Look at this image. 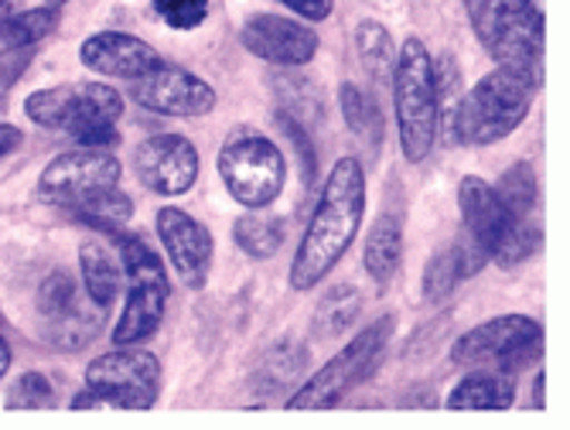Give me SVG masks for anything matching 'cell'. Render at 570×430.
<instances>
[{"label":"cell","instance_id":"38","mask_svg":"<svg viewBox=\"0 0 570 430\" xmlns=\"http://www.w3.org/2000/svg\"><path fill=\"white\" fill-rule=\"evenodd\" d=\"M277 4L291 8V14H297L307 25H318V21L332 18V11H335V0H277Z\"/></svg>","mask_w":570,"mask_h":430},{"label":"cell","instance_id":"14","mask_svg":"<svg viewBox=\"0 0 570 430\" xmlns=\"http://www.w3.org/2000/svg\"><path fill=\"white\" fill-rule=\"evenodd\" d=\"M154 229H158L161 250L185 287L202 291L209 284L216 243H213V233L205 229L191 212H185L178 205H165V208H158Z\"/></svg>","mask_w":570,"mask_h":430},{"label":"cell","instance_id":"35","mask_svg":"<svg viewBox=\"0 0 570 430\" xmlns=\"http://www.w3.org/2000/svg\"><path fill=\"white\" fill-rule=\"evenodd\" d=\"M150 8L175 31H195L209 18V0H150Z\"/></svg>","mask_w":570,"mask_h":430},{"label":"cell","instance_id":"34","mask_svg":"<svg viewBox=\"0 0 570 430\" xmlns=\"http://www.w3.org/2000/svg\"><path fill=\"white\" fill-rule=\"evenodd\" d=\"M304 359H307V352L301 349V345H294V342H284V345H277L267 359H264V380L271 383L267 390H284V387H291L294 380H297V372H301V365H304Z\"/></svg>","mask_w":570,"mask_h":430},{"label":"cell","instance_id":"6","mask_svg":"<svg viewBox=\"0 0 570 430\" xmlns=\"http://www.w3.org/2000/svg\"><path fill=\"white\" fill-rule=\"evenodd\" d=\"M219 178L233 202H239L249 212H261L274 205L284 195L287 185V157L271 140L267 134L253 130V127H236L216 157Z\"/></svg>","mask_w":570,"mask_h":430},{"label":"cell","instance_id":"13","mask_svg":"<svg viewBox=\"0 0 570 430\" xmlns=\"http://www.w3.org/2000/svg\"><path fill=\"white\" fill-rule=\"evenodd\" d=\"M198 147L181 134H154L134 147V175L154 195H185L198 182Z\"/></svg>","mask_w":570,"mask_h":430},{"label":"cell","instance_id":"17","mask_svg":"<svg viewBox=\"0 0 570 430\" xmlns=\"http://www.w3.org/2000/svg\"><path fill=\"white\" fill-rule=\"evenodd\" d=\"M458 208H461V223H464L461 236L469 240L472 246H479L492 260V253L502 243L505 229L515 223V215L502 205L499 192L489 182L475 178V175L461 178V185H458Z\"/></svg>","mask_w":570,"mask_h":430},{"label":"cell","instance_id":"36","mask_svg":"<svg viewBox=\"0 0 570 430\" xmlns=\"http://www.w3.org/2000/svg\"><path fill=\"white\" fill-rule=\"evenodd\" d=\"M277 127L284 130V137H291V144H294V150H297V157H301L304 185L311 188V185H315V172H318V150H315V144H311V134H307V130L301 127V120L291 117L287 110L277 114Z\"/></svg>","mask_w":570,"mask_h":430},{"label":"cell","instance_id":"39","mask_svg":"<svg viewBox=\"0 0 570 430\" xmlns=\"http://www.w3.org/2000/svg\"><path fill=\"white\" fill-rule=\"evenodd\" d=\"M21 144H24V134L14 124H0V160H4L8 154H14Z\"/></svg>","mask_w":570,"mask_h":430},{"label":"cell","instance_id":"43","mask_svg":"<svg viewBox=\"0 0 570 430\" xmlns=\"http://www.w3.org/2000/svg\"><path fill=\"white\" fill-rule=\"evenodd\" d=\"M11 14H14V0H0V31H4Z\"/></svg>","mask_w":570,"mask_h":430},{"label":"cell","instance_id":"15","mask_svg":"<svg viewBox=\"0 0 570 430\" xmlns=\"http://www.w3.org/2000/svg\"><path fill=\"white\" fill-rule=\"evenodd\" d=\"M120 117H124V96L114 86L79 82L69 89V110L62 130L79 147L110 150L120 144Z\"/></svg>","mask_w":570,"mask_h":430},{"label":"cell","instance_id":"46","mask_svg":"<svg viewBox=\"0 0 570 430\" xmlns=\"http://www.w3.org/2000/svg\"><path fill=\"white\" fill-rule=\"evenodd\" d=\"M383 4H390V0H383Z\"/></svg>","mask_w":570,"mask_h":430},{"label":"cell","instance_id":"1","mask_svg":"<svg viewBox=\"0 0 570 430\" xmlns=\"http://www.w3.org/2000/svg\"><path fill=\"white\" fill-rule=\"evenodd\" d=\"M362 215H366V168L358 157H338L294 250L287 274L291 291H315L335 271L362 229Z\"/></svg>","mask_w":570,"mask_h":430},{"label":"cell","instance_id":"2","mask_svg":"<svg viewBox=\"0 0 570 430\" xmlns=\"http://www.w3.org/2000/svg\"><path fill=\"white\" fill-rule=\"evenodd\" d=\"M540 86L523 72L495 66L472 89H464L458 102L441 117V127L458 147H489L515 134L527 117Z\"/></svg>","mask_w":570,"mask_h":430},{"label":"cell","instance_id":"44","mask_svg":"<svg viewBox=\"0 0 570 430\" xmlns=\"http://www.w3.org/2000/svg\"><path fill=\"white\" fill-rule=\"evenodd\" d=\"M527 4H533V8H540V11H543V0H527Z\"/></svg>","mask_w":570,"mask_h":430},{"label":"cell","instance_id":"10","mask_svg":"<svg viewBox=\"0 0 570 430\" xmlns=\"http://www.w3.org/2000/svg\"><path fill=\"white\" fill-rule=\"evenodd\" d=\"M124 165L110 150L79 147L51 157L38 175V198L59 208H79L82 202L117 188Z\"/></svg>","mask_w":570,"mask_h":430},{"label":"cell","instance_id":"33","mask_svg":"<svg viewBox=\"0 0 570 430\" xmlns=\"http://www.w3.org/2000/svg\"><path fill=\"white\" fill-rule=\"evenodd\" d=\"M76 301H79V291H76V281H72L69 271L48 274V277L41 281V287H38V314H41L45 321L66 314Z\"/></svg>","mask_w":570,"mask_h":430},{"label":"cell","instance_id":"31","mask_svg":"<svg viewBox=\"0 0 570 430\" xmlns=\"http://www.w3.org/2000/svg\"><path fill=\"white\" fill-rule=\"evenodd\" d=\"M69 89L72 86H51V89H38L24 99V114L31 124L45 127V130H62L66 124V110H69Z\"/></svg>","mask_w":570,"mask_h":430},{"label":"cell","instance_id":"12","mask_svg":"<svg viewBox=\"0 0 570 430\" xmlns=\"http://www.w3.org/2000/svg\"><path fill=\"white\" fill-rule=\"evenodd\" d=\"M239 41L253 59L274 69H304L318 59L322 38L301 18L284 14H253L239 28Z\"/></svg>","mask_w":570,"mask_h":430},{"label":"cell","instance_id":"45","mask_svg":"<svg viewBox=\"0 0 570 430\" xmlns=\"http://www.w3.org/2000/svg\"><path fill=\"white\" fill-rule=\"evenodd\" d=\"M51 4H56V8H59V4H66V0H51Z\"/></svg>","mask_w":570,"mask_h":430},{"label":"cell","instance_id":"26","mask_svg":"<svg viewBox=\"0 0 570 430\" xmlns=\"http://www.w3.org/2000/svg\"><path fill=\"white\" fill-rule=\"evenodd\" d=\"M233 243L253 256V260H271L284 246V223L281 219H264V215H239L233 226Z\"/></svg>","mask_w":570,"mask_h":430},{"label":"cell","instance_id":"32","mask_svg":"<svg viewBox=\"0 0 570 430\" xmlns=\"http://www.w3.org/2000/svg\"><path fill=\"white\" fill-rule=\"evenodd\" d=\"M4 403L8 410H51L59 403V397L45 372H24L18 375V383L11 387Z\"/></svg>","mask_w":570,"mask_h":430},{"label":"cell","instance_id":"25","mask_svg":"<svg viewBox=\"0 0 570 430\" xmlns=\"http://www.w3.org/2000/svg\"><path fill=\"white\" fill-rule=\"evenodd\" d=\"M492 188L499 192L502 205L515 215V219H533V208L540 202V182L527 160H515L512 168H505Z\"/></svg>","mask_w":570,"mask_h":430},{"label":"cell","instance_id":"29","mask_svg":"<svg viewBox=\"0 0 570 430\" xmlns=\"http://www.w3.org/2000/svg\"><path fill=\"white\" fill-rule=\"evenodd\" d=\"M540 243H543V229L533 219H515L505 229L502 243L495 246L492 263L502 266V271H512V266H520L523 260H530L540 250Z\"/></svg>","mask_w":570,"mask_h":430},{"label":"cell","instance_id":"19","mask_svg":"<svg viewBox=\"0 0 570 430\" xmlns=\"http://www.w3.org/2000/svg\"><path fill=\"white\" fill-rule=\"evenodd\" d=\"M362 266L376 281V287H390V281L400 274L403 266V223L393 212H383L373 223L366 236V250H362Z\"/></svg>","mask_w":570,"mask_h":430},{"label":"cell","instance_id":"41","mask_svg":"<svg viewBox=\"0 0 570 430\" xmlns=\"http://www.w3.org/2000/svg\"><path fill=\"white\" fill-rule=\"evenodd\" d=\"M11 345H8V339L4 335H0V380H4V375L11 372Z\"/></svg>","mask_w":570,"mask_h":430},{"label":"cell","instance_id":"7","mask_svg":"<svg viewBox=\"0 0 570 430\" xmlns=\"http://www.w3.org/2000/svg\"><path fill=\"white\" fill-rule=\"evenodd\" d=\"M390 339H393V317L383 314L370 329L355 332L342 352H335L304 387H297L287 397V410H335V407H342V400L373 375Z\"/></svg>","mask_w":570,"mask_h":430},{"label":"cell","instance_id":"30","mask_svg":"<svg viewBox=\"0 0 570 430\" xmlns=\"http://www.w3.org/2000/svg\"><path fill=\"white\" fill-rule=\"evenodd\" d=\"M458 281H464L461 277V263L454 256V246H444L424 266V297L431 304H441V301H448L454 294Z\"/></svg>","mask_w":570,"mask_h":430},{"label":"cell","instance_id":"42","mask_svg":"<svg viewBox=\"0 0 570 430\" xmlns=\"http://www.w3.org/2000/svg\"><path fill=\"white\" fill-rule=\"evenodd\" d=\"M543 387H547V372L540 369V372H537V387H533V403H537V410H547V397H543Z\"/></svg>","mask_w":570,"mask_h":430},{"label":"cell","instance_id":"8","mask_svg":"<svg viewBox=\"0 0 570 430\" xmlns=\"http://www.w3.org/2000/svg\"><path fill=\"white\" fill-rule=\"evenodd\" d=\"M543 355V325L530 314H499L472 332H464L451 345V362L461 369H499L515 375L520 369L540 362Z\"/></svg>","mask_w":570,"mask_h":430},{"label":"cell","instance_id":"20","mask_svg":"<svg viewBox=\"0 0 570 430\" xmlns=\"http://www.w3.org/2000/svg\"><path fill=\"white\" fill-rule=\"evenodd\" d=\"M79 274H82V287L89 304H96L99 311H107L117 304L120 291H124V271L114 260L107 243H82L79 250Z\"/></svg>","mask_w":570,"mask_h":430},{"label":"cell","instance_id":"24","mask_svg":"<svg viewBox=\"0 0 570 430\" xmlns=\"http://www.w3.org/2000/svg\"><path fill=\"white\" fill-rule=\"evenodd\" d=\"M99 325H102V311H99V307L86 311V307L76 301L66 314H59V317H51V321H48L45 339H48L51 345H56V349H62V352H79L82 345H89V342L96 339Z\"/></svg>","mask_w":570,"mask_h":430},{"label":"cell","instance_id":"22","mask_svg":"<svg viewBox=\"0 0 570 430\" xmlns=\"http://www.w3.org/2000/svg\"><path fill=\"white\" fill-rule=\"evenodd\" d=\"M338 106H342L345 127L358 140H366L373 150H380V140H383V114H380L376 96H370L366 89L355 86V82H342L338 86Z\"/></svg>","mask_w":570,"mask_h":430},{"label":"cell","instance_id":"21","mask_svg":"<svg viewBox=\"0 0 570 430\" xmlns=\"http://www.w3.org/2000/svg\"><path fill=\"white\" fill-rule=\"evenodd\" d=\"M355 56H358V66L366 69V76L376 86H390V76L396 66V41L383 21L366 18L355 25Z\"/></svg>","mask_w":570,"mask_h":430},{"label":"cell","instance_id":"40","mask_svg":"<svg viewBox=\"0 0 570 430\" xmlns=\"http://www.w3.org/2000/svg\"><path fill=\"white\" fill-rule=\"evenodd\" d=\"M72 410H107L99 400V393H92L89 387H82L76 397H72Z\"/></svg>","mask_w":570,"mask_h":430},{"label":"cell","instance_id":"18","mask_svg":"<svg viewBox=\"0 0 570 430\" xmlns=\"http://www.w3.org/2000/svg\"><path fill=\"white\" fill-rule=\"evenodd\" d=\"M515 403V383L509 372L499 369H472L451 387L444 407L448 410H509Z\"/></svg>","mask_w":570,"mask_h":430},{"label":"cell","instance_id":"3","mask_svg":"<svg viewBox=\"0 0 570 430\" xmlns=\"http://www.w3.org/2000/svg\"><path fill=\"white\" fill-rule=\"evenodd\" d=\"M393 86V120L400 134V154L410 165H424L441 134V102L434 86V59L428 45L410 35L396 45Z\"/></svg>","mask_w":570,"mask_h":430},{"label":"cell","instance_id":"16","mask_svg":"<svg viewBox=\"0 0 570 430\" xmlns=\"http://www.w3.org/2000/svg\"><path fill=\"white\" fill-rule=\"evenodd\" d=\"M79 59L96 76L127 79V82L147 76L150 69H158L165 62L161 51L154 48L150 41L137 38V35H127V31H99V35H89L79 45Z\"/></svg>","mask_w":570,"mask_h":430},{"label":"cell","instance_id":"9","mask_svg":"<svg viewBox=\"0 0 570 430\" xmlns=\"http://www.w3.org/2000/svg\"><path fill=\"white\" fill-rule=\"evenodd\" d=\"M86 387L107 410H150L161 397V362L137 345H114L86 365Z\"/></svg>","mask_w":570,"mask_h":430},{"label":"cell","instance_id":"11","mask_svg":"<svg viewBox=\"0 0 570 430\" xmlns=\"http://www.w3.org/2000/svg\"><path fill=\"white\" fill-rule=\"evenodd\" d=\"M130 99L147 114H161V117H205L216 110V89L195 76L191 69H181L175 62H161L158 69H150L147 76L130 82Z\"/></svg>","mask_w":570,"mask_h":430},{"label":"cell","instance_id":"23","mask_svg":"<svg viewBox=\"0 0 570 430\" xmlns=\"http://www.w3.org/2000/svg\"><path fill=\"white\" fill-rule=\"evenodd\" d=\"M69 212L76 215V219H79L82 226L114 236V233H120V229L134 219V198L124 195L120 185H117V188L102 192V195H96V198L82 202L79 208H69Z\"/></svg>","mask_w":570,"mask_h":430},{"label":"cell","instance_id":"5","mask_svg":"<svg viewBox=\"0 0 570 430\" xmlns=\"http://www.w3.org/2000/svg\"><path fill=\"white\" fill-rule=\"evenodd\" d=\"M120 250L124 277H127V304L114 329V345H140L161 329L171 284L165 274L161 256L154 253L137 233H114L110 236Z\"/></svg>","mask_w":570,"mask_h":430},{"label":"cell","instance_id":"4","mask_svg":"<svg viewBox=\"0 0 570 430\" xmlns=\"http://www.w3.org/2000/svg\"><path fill=\"white\" fill-rule=\"evenodd\" d=\"M464 14L495 66L523 72L543 86V11L527 0H464Z\"/></svg>","mask_w":570,"mask_h":430},{"label":"cell","instance_id":"28","mask_svg":"<svg viewBox=\"0 0 570 430\" xmlns=\"http://www.w3.org/2000/svg\"><path fill=\"white\" fill-rule=\"evenodd\" d=\"M62 11L56 4H45V8H31V11H14L0 31V41L11 45V48H31L38 41H45L51 31L59 28Z\"/></svg>","mask_w":570,"mask_h":430},{"label":"cell","instance_id":"27","mask_svg":"<svg viewBox=\"0 0 570 430\" xmlns=\"http://www.w3.org/2000/svg\"><path fill=\"white\" fill-rule=\"evenodd\" d=\"M358 311H362V294H358V287L338 284V287H332V291L322 297V304H318V311H315V329L322 332V339H335V335H342L345 329L355 325Z\"/></svg>","mask_w":570,"mask_h":430},{"label":"cell","instance_id":"37","mask_svg":"<svg viewBox=\"0 0 570 430\" xmlns=\"http://www.w3.org/2000/svg\"><path fill=\"white\" fill-rule=\"evenodd\" d=\"M434 86H438V102H441V117H444L458 102V96L464 92L461 89V69L451 56L434 59Z\"/></svg>","mask_w":570,"mask_h":430}]
</instances>
